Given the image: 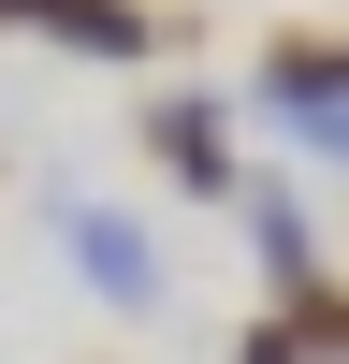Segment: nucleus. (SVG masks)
Here are the masks:
<instances>
[{"label":"nucleus","mask_w":349,"mask_h":364,"mask_svg":"<svg viewBox=\"0 0 349 364\" xmlns=\"http://www.w3.org/2000/svg\"><path fill=\"white\" fill-rule=\"evenodd\" d=\"M335 29H306V15H291L277 29V44H262V102H277V132H306V146H335Z\"/></svg>","instance_id":"obj_1"},{"label":"nucleus","mask_w":349,"mask_h":364,"mask_svg":"<svg viewBox=\"0 0 349 364\" xmlns=\"http://www.w3.org/2000/svg\"><path fill=\"white\" fill-rule=\"evenodd\" d=\"M58 233H73V277L102 291V306H131V321L160 306V262H145V233L116 219V204H73V219H58Z\"/></svg>","instance_id":"obj_2"},{"label":"nucleus","mask_w":349,"mask_h":364,"mask_svg":"<svg viewBox=\"0 0 349 364\" xmlns=\"http://www.w3.org/2000/svg\"><path fill=\"white\" fill-rule=\"evenodd\" d=\"M29 29H58L73 58H160V44H174L160 0H29Z\"/></svg>","instance_id":"obj_3"},{"label":"nucleus","mask_w":349,"mask_h":364,"mask_svg":"<svg viewBox=\"0 0 349 364\" xmlns=\"http://www.w3.org/2000/svg\"><path fill=\"white\" fill-rule=\"evenodd\" d=\"M145 146H160V175H174V190H233V117L204 102V87L145 102Z\"/></svg>","instance_id":"obj_4"},{"label":"nucleus","mask_w":349,"mask_h":364,"mask_svg":"<svg viewBox=\"0 0 349 364\" xmlns=\"http://www.w3.org/2000/svg\"><path fill=\"white\" fill-rule=\"evenodd\" d=\"M248 364H306V350H291V336H277V321H262V336H248Z\"/></svg>","instance_id":"obj_5"},{"label":"nucleus","mask_w":349,"mask_h":364,"mask_svg":"<svg viewBox=\"0 0 349 364\" xmlns=\"http://www.w3.org/2000/svg\"><path fill=\"white\" fill-rule=\"evenodd\" d=\"M0 29H29V0H0Z\"/></svg>","instance_id":"obj_6"}]
</instances>
